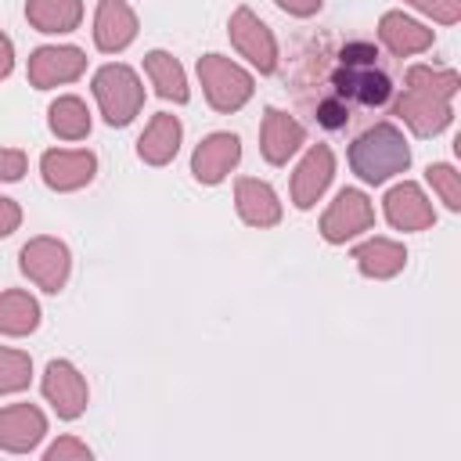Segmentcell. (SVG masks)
<instances>
[{
  "label": "cell",
  "instance_id": "obj_11",
  "mask_svg": "<svg viewBox=\"0 0 461 461\" xmlns=\"http://www.w3.org/2000/svg\"><path fill=\"white\" fill-rule=\"evenodd\" d=\"M385 212H389V220H393L396 227H403V230H418V227H429V223H432V209H429L425 194H421L414 184L393 187L389 198H385Z\"/></svg>",
  "mask_w": 461,
  "mask_h": 461
},
{
  "label": "cell",
  "instance_id": "obj_34",
  "mask_svg": "<svg viewBox=\"0 0 461 461\" xmlns=\"http://www.w3.org/2000/svg\"><path fill=\"white\" fill-rule=\"evenodd\" d=\"M11 72V43H7V36H0V76H7Z\"/></svg>",
  "mask_w": 461,
  "mask_h": 461
},
{
  "label": "cell",
  "instance_id": "obj_1",
  "mask_svg": "<svg viewBox=\"0 0 461 461\" xmlns=\"http://www.w3.org/2000/svg\"><path fill=\"white\" fill-rule=\"evenodd\" d=\"M349 162H353V169H357L364 180L382 184L385 176L400 173V169L411 162V151H407V144H403L400 130L382 122V126L367 130V133H364V137L353 144Z\"/></svg>",
  "mask_w": 461,
  "mask_h": 461
},
{
  "label": "cell",
  "instance_id": "obj_3",
  "mask_svg": "<svg viewBox=\"0 0 461 461\" xmlns=\"http://www.w3.org/2000/svg\"><path fill=\"white\" fill-rule=\"evenodd\" d=\"M198 76H202V83H205L209 101H212L220 112L238 108V104H241V101L252 94V79H249V76H245L238 65H230L227 58H220V54L202 58Z\"/></svg>",
  "mask_w": 461,
  "mask_h": 461
},
{
  "label": "cell",
  "instance_id": "obj_25",
  "mask_svg": "<svg viewBox=\"0 0 461 461\" xmlns=\"http://www.w3.org/2000/svg\"><path fill=\"white\" fill-rule=\"evenodd\" d=\"M25 382H29V357L14 349H0V393L22 389Z\"/></svg>",
  "mask_w": 461,
  "mask_h": 461
},
{
  "label": "cell",
  "instance_id": "obj_9",
  "mask_svg": "<svg viewBox=\"0 0 461 461\" xmlns=\"http://www.w3.org/2000/svg\"><path fill=\"white\" fill-rule=\"evenodd\" d=\"M238 155H241L238 137H230V133H216V137H209V140L194 151V176L205 180V184H216V180L238 162Z\"/></svg>",
  "mask_w": 461,
  "mask_h": 461
},
{
  "label": "cell",
  "instance_id": "obj_17",
  "mask_svg": "<svg viewBox=\"0 0 461 461\" xmlns=\"http://www.w3.org/2000/svg\"><path fill=\"white\" fill-rule=\"evenodd\" d=\"M382 40L389 43L393 54H411V50L429 47V43H432V32L421 29V25H414V22L403 18V14H385V18H382Z\"/></svg>",
  "mask_w": 461,
  "mask_h": 461
},
{
  "label": "cell",
  "instance_id": "obj_4",
  "mask_svg": "<svg viewBox=\"0 0 461 461\" xmlns=\"http://www.w3.org/2000/svg\"><path fill=\"white\" fill-rule=\"evenodd\" d=\"M22 270L32 281H40L47 292H58L65 285V274H68V252H65V245L40 238V241L22 249Z\"/></svg>",
  "mask_w": 461,
  "mask_h": 461
},
{
  "label": "cell",
  "instance_id": "obj_13",
  "mask_svg": "<svg viewBox=\"0 0 461 461\" xmlns=\"http://www.w3.org/2000/svg\"><path fill=\"white\" fill-rule=\"evenodd\" d=\"M328 180H331V151L328 148H313L306 158H303V166H299V173H295V180H292V191H295V205H313L317 202V194L328 187Z\"/></svg>",
  "mask_w": 461,
  "mask_h": 461
},
{
  "label": "cell",
  "instance_id": "obj_15",
  "mask_svg": "<svg viewBox=\"0 0 461 461\" xmlns=\"http://www.w3.org/2000/svg\"><path fill=\"white\" fill-rule=\"evenodd\" d=\"M133 14L122 0H101V11H97V47L101 50H119L133 40Z\"/></svg>",
  "mask_w": 461,
  "mask_h": 461
},
{
  "label": "cell",
  "instance_id": "obj_5",
  "mask_svg": "<svg viewBox=\"0 0 461 461\" xmlns=\"http://www.w3.org/2000/svg\"><path fill=\"white\" fill-rule=\"evenodd\" d=\"M371 227V205L360 191H342L335 198V205L324 216V238L328 241H346L349 234Z\"/></svg>",
  "mask_w": 461,
  "mask_h": 461
},
{
  "label": "cell",
  "instance_id": "obj_2",
  "mask_svg": "<svg viewBox=\"0 0 461 461\" xmlns=\"http://www.w3.org/2000/svg\"><path fill=\"white\" fill-rule=\"evenodd\" d=\"M94 94H97V101H101V108H104V119H108L112 126L130 122V119L137 115V108H140V97H144L137 76H133L130 68H122V65L101 68L97 79H94Z\"/></svg>",
  "mask_w": 461,
  "mask_h": 461
},
{
  "label": "cell",
  "instance_id": "obj_19",
  "mask_svg": "<svg viewBox=\"0 0 461 461\" xmlns=\"http://www.w3.org/2000/svg\"><path fill=\"white\" fill-rule=\"evenodd\" d=\"M25 14L43 32H65L79 22V4L76 0H29Z\"/></svg>",
  "mask_w": 461,
  "mask_h": 461
},
{
  "label": "cell",
  "instance_id": "obj_33",
  "mask_svg": "<svg viewBox=\"0 0 461 461\" xmlns=\"http://www.w3.org/2000/svg\"><path fill=\"white\" fill-rule=\"evenodd\" d=\"M61 454H79V457H86V450H83V447H76V443H58V447H50V454H47V457H61Z\"/></svg>",
  "mask_w": 461,
  "mask_h": 461
},
{
  "label": "cell",
  "instance_id": "obj_29",
  "mask_svg": "<svg viewBox=\"0 0 461 461\" xmlns=\"http://www.w3.org/2000/svg\"><path fill=\"white\" fill-rule=\"evenodd\" d=\"M375 47L371 43H349L342 50V65H375Z\"/></svg>",
  "mask_w": 461,
  "mask_h": 461
},
{
  "label": "cell",
  "instance_id": "obj_6",
  "mask_svg": "<svg viewBox=\"0 0 461 461\" xmlns=\"http://www.w3.org/2000/svg\"><path fill=\"white\" fill-rule=\"evenodd\" d=\"M335 90L342 97H353L371 108L389 97V79L382 72H375V65H342L335 72Z\"/></svg>",
  "mask_w": 461,
  "mask_h": 461
},
{
  "label": "cell",
  "instance_id": "obj_8",
  "mask_svg": "<svg viewBox=\"0 0 461 461\" xmlns=\"http://www.w3.org/2000/svg\"><path fill=\"white\" fill-rule=\"evenodd\" d=\"M83 72V54L76 47H43L29 61V76L36 86H50L58 79H76Z\"/></svg>",
  "mask_w": 461,
  "mask_h": 461
},
{
  "label": "cell",
  "instance_id": "obj_32",
  "mask_svg": "<svg viewBox=\"0 0 461 461\" xmlns=\"http://www.w3.org/2000/svg\"><path fill=\"white\" fill-rule=\"evenodd\" d=\"M277 4L288 7V11H295V14H310V11L321 7V0H277Z\"/></svg>",
  "mask_w": 461,
  "mask_h": 461
},
{
  "label": "cell",
  "instance_id": "obj_27",
  "mask_svg": "<svg viewBox=\"0 0 461 461\" xmlns=\"http://www.w3.org/2000/svg\"><path fill=\"white\" fill-rule=\"evenodd\" d=\"M414 7H421V11H429V14H436L439 22H454L457 18V7H461V0H411Z\"/></svg>",
  "mask_w": 461,
  "mask_h": 461
},
{
  "label": "cell",
  "instance_id": "obj_14",
  "mask_svg": "<svg viewBox=\"0 0 461 461\" xmlns=\"http://www.w3.org/2000/svg\"><path fill=\"white\" fill-rule=\"evenodd\" d=\"M230 36H234V43L263 68V72H270L274 68V40H270V32L249 14V11H238L234 14V22H230Z\"/></svg>",
  "mask_w": 461,
  "mask_h": 461
},
{
  "label": "cell",
  "instance_id": "obj_26",
  "mask_svg": "<svg viewBox=\"0 0 461 461\" xmlns=\"http://www.w3.org/2000/svg\"><path fill=\"white\" fill-rule=\"evenodd\" d=\"M429 180L439 187V194H443V202L450 205V209H457L461 205V187H457V173L450 169V166H429Z\"/></svg>",
  "mask_w": 461,
  "mask_h": 461
},
{
  "label": "cell",
  "instance_id": "obj_24",
  "mask_svg": "<svg viewBox=\"0 0 461 461\" xmlns=\"http://www.w3.org/2000/svg\"><path fill=\"white\" fill-rule=\"evenodd\" d=\"M50 126H54V133H61V137H83V133L90 130V119H86L83 101H76V97L54 101V104H50Z\"/></svg>",
  "mask_w": 461,
  "mask_h": 461
},
{
  "label": "cell",
  "instance_id": "obj_28",
  "mask_svg": "<svg viewBox=\"0 0 461 461\" xmlns=\"http://www.w3.org/2000/svg\"><path fill=\"white\" fill-rule=\"evenodd\" d=\"M317 119H321L328 130H339V126H346L349 112H346V104H342V101H324V104L317 108Z\"/></svg>",
  "mask_w": 461,
  "mask_h": 461
},
{
  "label": "cell",
  "instance_id": "obj_20",
  "mask_svg": "<svg viewBox=\"0 0 461 461\" xmlns=\"http://www.w3.org/2000/svg\"><path fill=\"white\" fill-rule=\"evenodd\" d=\"M176 140H180V122L173 115H155V122L140 137V155L148 162H166L176 151Z\"/></svg>",
  "mask_w": 461,
  "mask_h": 461
},
{
  "label": "cell",
  "instance_id": "obj_30",
  "mask_svg": "<svg viewBox=\"0 0 461 461\" xmlns=\"http://www.w3.org/2000/svg\"><path fill=\"white\" fill-rule=\"evenodd\" d=\"M22 169H25V158H22L18 151H0V176H4V180L22 176Z\"/></svg>",
  "mask_w": 461,
  "mask_h": 461
},
{
  "label": "cell",
  "instance_id": "obj_12",
  "mask_svg": "<svg viewBox=\"0 0 461 461\" xmlns=\"http://www.w3.org/2000/svg\"><path fill=\"white\" fill-rule=\"evenodd\" d=\"M94 173L90 151H50L43 155V176L50 187H79Z\"/></svg>",
  "mask_w": 461,
  "mask_h": 461
},
{
  "label": "cell",
  "instance_id": "obj_7",
  "mask_svg": "<svg viewBox=\"0 0 461 461\" xmlns=\"http://www.w3.org/2000/svg\"><path fill=\"white\" fill-rule=\"evenodd\" d=\"M43 389H47V396L54 400V407H58L61 418H76V414L83 411V403H86V385H83V378L76 375V367L65 364V360H54V364L47 367Z\"/></svg>",
  "mask_w": 461,
  "mask_h": 461
},
{
  "label": "cell",
  "instance_id": "obj_10",
  "mask_svg": "<svg viewBox=\"0 0 461 461\" xmlns=\"http://www.w3.org/2000/svg\"><path fill=\"white\" fill-rule=\"evenodd\" d=\"M43 432V414L29 403H18V407H7L0 411V443L7 450H25L40 439Z\"/></svg>",
  "mask_w": 461,
  "mask_h": 461
},
{
  "label": "cell",
  "instance_id": "obj_21",
  "mask_svg": "<svg viewBox=\"0 0 461 461\" xmlns=\"http://www.w3.org/2000/svg\"><path fill=\"white\" fill-rule=\"evenodd\" d=\"M357 263H360L364 274L389 277V274H396L403 267V249L393 245V241H385V238H375V241H367V245L357 249Z\"/></svg>",
  "mask_w": 461,
  "mask_h": 461
},
{
  "label": "cell",
  "instance_id": "obj_31",
  "mask_svg": "<svg viewBox=\"0 0 461 461\" xmlns=\"http://www.w3.org/2000/svg\"><path fill=\"white\" fill-rule=\"evenodd\" d=\"M14 223H18V209H14V202L0 198V234H11Z\"/></svg>",
  "mask_w": 461,
  "mask_h": 461
},
{
  "label": "cell",
  "instance_id": "obj_16",
  "mask_svg": "<svg viewBox=\"0 0 461 461\" xmlns=\"http://www.w3.org/2000/svg\"><path fill=\"white\" fill-rule=\"evenodd\" d=\"M299 140H303L299 122H292L288 115H281V112L270 108L267 119H263V155L270 162H285L299 148Z\"/></svg>",
  "mask_w": 461,
  "mask_h": 461
},
{
  "label": "cell",
  "instance_id": "obj_18",
  "mask_svg": "<svg viewBox=\"0 0 461 461\" xmlns=\"http://www.w3.org/2000/svg\"><path fill=\"white\" fill-rule=\"evenodd\" d=\"M238 209H241V216L249 223H274L277 212H281L274 191L267 184H259V180H241L238 184Z\"/></svg>",
  "mask_w": 461,
  "mask_h": 461
},
{
  "label": "cell",
  "instance_id": "obj_23",
  "mask_svg": "<svg viewBox=\"0 0 461 461\" xmlns=\"http://www.w3.org/2000/svg\"><path fill=\"white\" fill-rule=\"evenodd\" d=\"M148 72H151V79H155V86H158V94H162V97H173V101H187V90H184V76H180V65H176L169 54H162V50L148 54Z\"/></svg>",
  "mask_w": 461,
  "mask_h": 461
},
{
  "label": "cell",
  "instance_id": "obj_22",
  "mask_svg": "<svg viewBox=\"0 0 461 461\" xmlns=\"http://www.w3.org/2000/svg\"><path fill=\"white\" fill-rule=\"evenodd\" d=\"M36 303L22 292H4L0 295V331L7 335H22V331H32L36 328Z\"/></svg>",
  "mask_w": 461,
  "mask_h": 461
}]
</instances>
